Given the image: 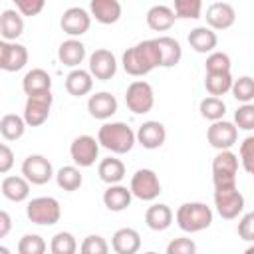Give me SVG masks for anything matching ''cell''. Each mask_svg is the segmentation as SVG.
<instances>
[{
    "instance_id": "cell-23",
    "label": "cell",
    "mask_w": 254,
    "mask_h": 254,
    "mask_svg": "<svg viewBox=\"0 0 254 254\" xmlns=\"http://www.w3.org/2000/svg\"><path fill=\"white\" fill-rule=\"evenodd\" d=\"M189 44L196 54H212L218 44V36L206 26H196L189 34Z\"/></svg>"
},
{
    "instance_id": "cell-18",
    "label": "cell",
    "mask_w": 254,
    "mask_h": 254,
    "mask_svg": "<svg viewBox=\"0 0 254 254\" xmlns=\"http://www.w3.org/2000/svg\"><path fill=\"white\" fill-rule=\"evenodd\" d=\"M111 248L115 254H137L141 248V234L135 228H119L111 236Z\"/></svg>"
},
{
    "instance_id": "cell-5",
    "label": "cell",
    "mask_w": 254,
    "mask_h": 254,
    "mask_svg": "<svg viewBox=\"0 0 254 254\" xmlns=\"http://www.w3.org/2000/svg\"><path fill=\"white\" fill-rule=\"evenodd\" d=\"M26 216L30 222L40 226H52L62 216V206L54 196H36L26 206Z\"/></svg>"
},
{
    "instance_id": "cell-27",
    "label": "cell",
    "mask_w": 254,
    "mask_h": 254,
    "mask_svg": "<svg viewBox=\"0 0 254 254\" xmlns=\"http://www.w3.org/2000/svg\"><path fill=\"white\" fill-rule=\"evenodd\" d=\"M147 26L155 32H167L173 28L175 24V14L171 10V6H165V4H155L147 10Z\"/></svg>"
},
{
    "instance_id": "cell-34",
    "label": "cell",
    "mask_w": 254,
    "mask_h": 254,
    "mask_svg": "<svg viewBox=\"0 0 254 254\" xmlns=\"http://www.w3.org/2000/svg\"><path fill=\"white\" fill-rule=\"evenodd\" d=\"M204 87L208 95L220 97L230 91L232 87V75L230 73H206L204 75Z\"/></svg>"
},
{
    "instance_id": "cell-22",
    "label": "cell",
    "mask_w": 254,
    "mask_h": 254,
    "mask_svg": "<svg viewBox=\"0 0 254 254\" xmlns=\"http://www.w3.org/2000/svg\"><path fill=\"white\" fill-rule=\"evenodd\" d=\"M145 224L155 230V232H163L173 224V210L169 204L165 202H155L145 210Z\"/></svg>"
},
{
    "instance_id": "cell-45",
    "label": "cell",
    "mask_w": 254,
    "mask_h": 254,
    "mask_svg": "<svg viewBox=\"0 0 254 254\" xmlns=\"http://www.w3.org/2000/svg\"><path fill=\"white\" fill-rule=\"evenodd\" d=\"M14 6L20 16H38L44 10L46 2L44 0H14Z\"/></svg>"
},
{
    "instance_id": "cell-35",
    "label": "cell",
    "mask_w": 254,
    "mask_h": 254,
    "mask_svg": "<svg viewBox=\"0 0 254 254\" xmlns=\"http://www.w3.org/2000/svg\"><path fill=\"white\" fill-rule=\"evenodd\" d=\"M173 14L175 18L181 20H198L202 14V2L200 0H175L173 4Z\"/></svg>"
},
{
    "instance_id": "cell-30",
    "label": "cell",
    "mask_w": 254,
    "mask_h": 254,
    "mask_svg": "<svg viewBox=\"0 0 254 254\" xmlns=\"http://www.w3.org/2000/svg\"><path fill=\"white\" fill-rule=\"evenodd\" d=\"M97 175L107 185H119L125 177V165L117 157H105L97 165Z\"/></svg>"
},
{
    "instance_id": "cell-8",
    "label": "cell",
    "mask_w": 254,
    "mask_h": 254,
    "mask_svg": "<svg viewBox=\"0 0 254 254\" xmlns=\"http://www.w3.org/2000/svg\"><path fill=\"white\" fill-rule=\"evenodd\" d=\"M129 190L139 200H155L161 194V181L153 169H137L131 177Z\"/></svg>"
},
{
    "instance_id": "cell-28",
    "label": "cell",
    "mask_w": 254,
    "mask_h": 254,
    "mask_svg": "<svg viewBox=\"0 0 254 254\" xmlns=\"http://www.w3.org/2000/svg\"><path fill=\"white\" fill-rule=\"evenodd\" d=\"M0 192L12 200V202H24L28 196H30V183L24 179V177H18V175H10L2 181L0 185Z\"/></svg>"
},
{
    "instance_id": "cell-33",
    "label": "cell",
    "mask_w": 254,
    "mask_h": 254,
    "mask_svg": "<svg viewBox=\"0 0 254 254\" xmlns=\"http://www.w3.org/2000/svg\"><path fill=\"white\" fill-rule=\"evenodd\" d=\"M198 111H200V117L206 119V121H220L224 119V113H226V103L222 101V97H212V95H206L200 99L198 103Z\"/></svg>"
},
{
    "instance_id": "cell-10",
    "label": "cell",
    "mask_w": 254,
    "mask_h": 254,
    "mask_svg": "<svg viewBox=\"0 0 254 254\" xmlns=\"http://www.w3.org/2000/svg\"><path fill=\"white\" fill-rule=\"evenodd\" d=\"M69 157L73 161V165L79 169H87L91 165H95V161L99 159V143L95 137L91 135H77L71 145H69Z\"/></svg>"
},
{
    "instance_id": "cell-43",
    "label": "cell",
    "mask_w": 254,
    "mask_h": 254,
    "mask_svg": "<svg viewBox=\"0 0 254 254\" xmlns=\"http://www.w3.org/2000/svg\"><path fill=\"white\" fill-rule=\"evenodd\" d=\"M238 163L242 165V169L250 175L254 171V137L248 135L242 143H240V149H238Z\"/></svg>"
},
{
    "instance_id": "cell-48",
    "label": "cell",
    "mask_w": 254,
    "mask_h": 254,
    "mask_svg": "<svg viewBox=\"0 0 254 254\" xmlns=\"http://www.w3.org/2000/svg\"><path fill=\"white\" fill-rule=\"evenodd\" d=\"M12 230V218L6 210H0V238H6Z\"/></svg>"
},
{
    "instance_id": "cell-50",
    "label": "cell",
    "mask_w": 254,
    "mask_h": 254,
    "mask_svg": "<svg viewBox=\"0 0 254 254\" xmlns=\"http://www.w3.org/2000/svg\"><path fill=\"white\" fill-rule=\"evenodd\" d=\"M0 254H10V250H8L6 246H2V244H0Z\"/></svg>"
},
{
    "instance_id": "cell-51",
    "label": "cell",
    "mask_w": 254,
    "mask_h": 254,
    "mask_svg": "<svg viewBox=\"0 0 254 254\" xmlns=\"http://www.w3.org/2000/svg\"><path fill=\"white\" fill-rule=\"evenodd\" d=\"M244 254H254V246H248V248L244 250Z\"/></svg>"
},
{
    "instance_id": "cell-52",
    "label": "cell",
    "mask_w": 254,
    "mask_h": 254,
    "mask_svg": "<svg viewBox=\"0 0 254 254\" xmlns=\"http://www.w3.org/2000/svg\"><path fill=\"white\" fill-rule=\"evenodd\" d=\"M143 254H159V252H153V250H149V252H143Z\"/></svg>"
},
{
    "instance_id": "cell-1",
    "label": "cell",
    "mask_w": 254,
    "mask_h": 254,
    "mask_svg": "<svg viewBox=\"0 0 254 254\" xmlns=\"http://www.w3.org/2000/svg\"><path fill=\"white\" fill-rule=\"evenodd\" d=\"M123 69L133 77H143L155 67H161V54L157 40H143L123 52L121 58Z\"/></svg>"
},
{
    "instance_id": "cell-17",
    "label": "cell",
    "mask_w": 254,
    "mask_h": 254,
    "mask_svg": "<svg viewBox=\"0 0 254 254\" xmlns=\"http://www.w3.org/2000/svg\"><path fill=\"white\" fill-rule=\"evenodd\" d=\"M117 97L111 93V91H97L93 95H89L87 99V111L93 119H99V121H107L111 115L117 113Z\"/></svg>"
},
{
    "instance_id": "cell-20",
    "label": "cell",
    "mask_w": 254,
    "mask_h": 254,
    "mask_svg": "<svg viewBox=\"0 0 254 254\" xmlns=\"http://www.w3.org/2000/svg\"><path fill=\"white\" fill-rule=\"evenodd\" d=\"M24 34V18L16 8H6L0 14V36L4 42H16Z\"/></svg>"
},
{
    "instance_id": "cell-12",
    "label": "cell",
    "mask_w": 254,
    "mask_h": 254,
    "mask_svg": "<svg viewBox=\"0 0 254 254\" xmlns=\"http://www.w3.org/2000/svg\"><path fill=\"white\" fill-rule=\"evenodd\" d=\"M206 141L216 151H230L232 145L238 141V129L234 127L232 121H226V119L214 121L206 129Z\"/></svg>"
},
{
    "instance_id": "cell-6",
    "label": "cell",
    "mask_w": 254,
    "mask_h": 254,
    "mask_svg": "<svg viewBox=\"0 0 254 254\" xmlns=\"http://www.w3.org/2000/svg\"><path fill=\"white\" fill-rule=\"evenodd\" d=\"M125 103H127V109L133 111L135 115L149 113L155 105V91H153L151 83L143 81V79L131 81L125 91Z\"/></svg>"
},
{
    "instance_id": "cell-4",
    "label": "cell",
    "mask_w": 254,
    "mask_h": 254,
    "mask_svg": "<svg viewBox=\"0 0 254 254\" xmlns=\"http://www.w3.org/2000/svg\"><path fill=\"white\" fill-rule=\"evenodd\" d=\"M238 157L232 151H218L212 159V185L214 190L218 189H230L236 187V175H238Z\"/></svg>"
},
{
    "instance_id": "cell-40",
    "label": "cell",
    "mask_w": 254,
    "mask_h": 254,
    "mask_svg": "<svg viewBox=\"0 0 254 254\" xmlns=\"http://www.w3.org/2000/svg\"><path fill=\"white\" fill-rule=\"evenodd\" d=\"M230 56L224 52H212L204 62L206 73H230Z\"/></svg>"
},
{
    "instance_id": "cell-3",
    "label": "cell",
    "mask_w": 254,
    "mask_h": 254,
    "mask_svg": "<svg viewBox=\"0 0 254 254\" xmlns=\"http://www.w3.org/2000/svg\"><path fill=\"white\" fill-rule=\"evenodd\" d=\"M175 220L183 232H202L212 224V208L204 202H183L175 212Z\"/></svg>"
},
{
    "instance_id": "cell-16",
    "label": "cell",
    "mask_w": 254,
    "mask_h": 254,
    "mask_svg": "<svg viewBox=\"0 0 254 254\" xmlns=\"http://www.w3.org/2000/svg\"><path fill=\"white\" fill-rule=\"evenodd\" d=\"M206 28L214 30H228L236 22V10L228 2H212L206 8Z\"/></svg>"
},
{
    "instance_id": "cell-44",
    "label": "cell",
    "mask_w": 254,
    "mask_h": 254,
    "mask_svg": "<svg viewBox=\"0 0 254 254\" xmlns=\"http://www.w3.org/2000/svg\"><path fill=\"white\" fill-rule=\"evenodd\" d=\"M165 254H196V242L192 238H189V236L173 238L167 244Z\"/></svg>"
},
{
    "instance_id": "cell-7",
    "label": "cell",
    "mask_w": 254,
    "mask_h": 254,
    "mask_svg": "<svg viewBox=\"0 0 254 254\" xmlns=\"http://www.w3.org/2000/svg\"><path fill=\"white\" fill-rule=\"evenodd\" d=\"M52 103H54L52 91L28 95L26 105H24V115H22L26 127H40V125H44L48 121V117H50Z\"/></svg>"
},
{
    "instance_id": "cell-25",
    "label": "cell",
    "mask_w": 254,
    "mask_h": 254,
    "mask_svg": "<svg viewBox=\"0 0 254 254\" xmlns=\"http://www.w3.org/2000/svg\"><path fill=\"white\" fill-rule=\"evenodd\" d=\"M133 200V194L127 187L123 185H109L105 190H103V204L107 210L111 212H121L125 210Z\"/></svg>"
},
{
    "instance_id": "cell-15",
    "label": "cell",
    "mask_w": 254,
    "mask_h": 254,
    "mask_svg": "<svg viewBox=\"0 0 254 254\" xmlns=\"http://www.w3.org/2000/svg\"><path fill=\"white\" fill-rule=\"evenodd\" d=\"M165 139H167V129L161 121H153V119L145 121L135 131V143H139L143 149H149V151L163 147Z\"/></svg>"
},
{
    "instance_id": "cell-41",
    "label": "cell",
    "mask_w": 254,
    "mask_h": 254,
    "mask_svg": "<svg viewBox=\"0 0 254 254\" xmlns=\"http://www.w3.org/2000/svg\"><path fill=\"white\" fill-rule=\"evenodd\" d=\"M79 254H109V244L99 234H89L79 244Z\"/></svg>"
},
{
    "instance_id": "cell-21",
    "label": "cell",
    "mask_w": 254,
    "mask_h": 254,
    "mask_svg": "<svg viewBox=\"0 0 254 254\" xmlns=\"http://www.w3.org/2000/svg\"><path fill=\"white\" fill-rule=\"evenodd\" d=\"M58 60L64 65L71 67V69L79 67V64L85 60V46H83V42H79L77 38H69V40L62 42L60 48H58Z\"/></svg>"
},
{
    "instance_id": "cell-26",
    "label": "cell",
    "mask_w": 254,
    "mask_h": 254,
    "mask_svg": "<svg viewBox=\"0 0 254 254\" xmlns=\"http://www.w3.org/2000/svg\"><path fill=\"white\" fill-rule=\"evenodd\" d=\"M93 89V77L89 75L87 69L75 67L65 75V91L73 97H81L87 95Z\"/></svg>"
},
{
    "instance_id": "cell-49",
    "label": "cell",
    "mask_w": 254,
    "mask_h": 254,
    "mask_svg": "<svg viewBox=\"0 0 254 254\" xmlns=\"http://www.w3.org/2000/svg\"><path fill=\"white\" fill-rule=\"evenodd\" d=\"M8 50H10V42H4V40H0V69H2V71H4V65H6Z\"/></svg>"
},
{
    "instance_id": "cell-13",
    "label": "cell",
    "mask_w": 254,
    "mask_h": 254,
    "mask_svg": "<svg viewBox=\"0 0 254 254\" xmlns=\"http://www.w3.org/2000/svg\"><path fill=\"white\" fill-rule=\"evenodd\" d=\"M87 71L93 79L107 81L117 73V60L109 50L99 48L89 56V69Z\"/></svg>"
},
{
    "instance_id": "cell-14",
    "label": "cell",
    "mask_w": 254,
    "mask_h": 254,
    "mask_svg": "<svg viewBox=\"0 0 254 254\" xmlns=\"http://www.w3.org/2000/svg\"><path fill=\"white\" fill-rule=\"evenodd\" d=\"M60 26L62 30L71 36V38H77V36H83L89 26H91V16L85 8L81 6H71L67 8L64 14H62V20H60Z\"/></svg>"
},
{
    "instance_id": "cell-31",
    "label": "cell",
    "mask_w": 254,
    "mask_h": 254,
    "mask_svg": "<svg viewBox=\"0 0 254 254\" xmlns=\"http://www.w3.org/2000/svg\"><path fill=\"white\" fill-rule=\"evenodd\" d=\"M54 177H56L58 187L64 189V190H67V192L77 190V189L81 187V183H83V175H81V171H79L75 165H65V167H62Z\"/></svg>"
},
{
    "instance_id": "cell-9",
    "label": "cell",
    "mask_w": 254,
    "mask_h": 254,
    "mask_svg": "<svg viewBox=\"0 0 254 254\" xmlns=\"http://www.w3.org/2000/svg\"><path fill=\"white\" fill-rule=\"evenodd\" d=\"M214 206L224 220H234L244 212L246 200H244V194L238 190V187L218 189L214 190Z\"/></svg>"
},
{
    "instance_id": "cell-42",
    "label": "cell",
    "mask_w": 254,
    "mask_h": 254,
    "mask_svg": "<svg viewBox=\"0 0 254 254\" xmlns=\"http://www.w3.org/2000/svg\"><path fill=\"white\" fill-rule=\"evenodd\" d=\"M234 127L242 131H252L254 129V105L244 103L234 111Z\"/></svg>"
},
{
    "instance_id": "cell-37",
    "label": "cell",
    "mask_w": 254,
    "mask_h": 254,
    "mask_svg": "<svg viewBox=\"0 0 254 254\" xmlns=\"http://www.w3.org/2000/svg\"><path fill=\"white\" fill-rule=\"evenodd\" d=\"M26 64H28V50H26V46H22L18 42H10V50H8L4 71H10V73L12 71H20Z\"/></svg>"
},
{
    "instance_id": "cell-24",
    "label": "cell",
    "mask_w": 254,
    "mask_h": 254,
    "mask_svg": "<svg viewBox=\"0 0 254 254\" xmlns=\"http://www.w3.org/2000/svg\"><path fill=\"white\" fill-rule=\"evenodd\" d=\"M22 89H24L26 95H36V93L52 91V75L46 69H42V67H34V69H30L24 75Z\"/></svg>"
},
{
    "instance_id": "cell-19",
    "label": "cell",
    "mask_w": 254,
    "mask_h": 254,
    "mask_svg": "<svg viewBox=\"0 0 254 254\" xmlns=\"http://www.w3.org/2000/svg\"><path fill=\"white\" fill-rule=\"evenodd\" d=\"M89 16L95 18L99 24H115L121 18V4L117 0H91L89 2Z\"/></svg>"
},
{
    "instance_id": "cell-47",
    "label": "cell",
    "mask_w": 254,
    "mask_h": 254,
    "mask_svg": "<svg viewBox=\"0 0 254 254\" xmlns=\"http://www.w3.org/2000/svg\"><path fill=\"white\" fill-rule=\"evenodd\" d=\"M12 167H14V151L6 143H0V175L10 173Z\"/></svg>"
},
{
    "instance_id": "cell-46",
    "label": "cell",
    "mask_w": 254,
    "mask_h": 254,
    "mask_svg": "<svg viewBox=\"0 0 254 254\" xmlns=\"http://www.w3.org/2000/svg\"><path fill=\"white\" fill-rule=\"evenodd\" d=\"M238 236L246 242L254 240V212H246L238 220Z\"/></svg>"
},
{
    "instance_id": "cell-38",
    "label": "cell",
    "mask_w": 254,
    "mask_h": 254,
    "mask_svg": "<svg viewBox=\"0 0 254 254\" xmlns=\"http://www.w3.org/2000/svg\"><path fill=\"white\" fill-rule=\"evenodd\" d=\"M230 93L236 101H240L242 105L244 103H250L254 99V79L250 75H242L238 79H232V87H230Z\"/></svg>"
},
{
    "instance_id": "cell-2",
    "label": "cell",
    "mask_w": 254,
    "mask_h": 254,
    "mask_svg": "<svg viewBox=\"0 0 254 254\" xmlns=\"http://www.w3.org/2000/svg\"><path fill=\"white\" fill-rule=\"evenodd\" d=\"M97 143H99V147H103L115 155H125L135 145V131L123 121L103 123L97 131Z\"/></svg>"
},
{
    "instance_id": "cell-39",
    "label": "cell",
    "mask_w": 254,
    "mask_h": 254,
    "mask_svg": "<svg viewBox=\"0 0 254 254\" xmlns=\"http://www.w3.org/2000/svg\"><path fill=\"white\" fill-rule=\"evenodd\" d=\"M46 240L40 234H24L18 240V254H46Z\"/></svg>"
},
{
    "instance_id": "cell-32",
    "label": "cell",
    "mask_w": 254,
    "mask_h": 254,
    "mask_svg": "<svg viewBox=\"0 0 254 254\" xmlns=\"http://www.w3.org/2000/svg\"><path fill=\"white\" fill-rule=\"evenodd\" d=\"M24 131H26V123H24L22 115L6 113V115L0 119V135H2L6 141H18V139H22Z\"/></svg>"
},
{
    "instance_id": "cell-29",
    "label": "cell",
    "mask_w": 254,
    "mask_h": 254,
    "mask_svg": "<svg viewBox=\"0 0 254 254\" xmlns=\"http://www.w3.org/2000/svg\"><path fill=\"white\" fill-rule=\"evenodd\" d=\"M155 40H157L159 54H161V67H175L183 58L181 44L171 36H161V38H155Z\"/></svg>"
},
{
    "instance_id": "cell-36",
    "label": "cell",
    "mask_w": 254,
    "mask_h": 254,
    "mask_svg": "<svg viewBox=\"0 0 254 254\" xmlns=\"http://www.w3.org/2000/svg\"><path fill=\"white\" fill-rule=\"evenodd\" d=\"M50 252L52 254H75L77 252V240L71 232H58L50 240Z\"/></svg>"
},
{
    "instance_id": "cell-11",
    "label": "cell",
    "mask_w": 254,
    "mask_h": 254,
    "mask_svg": "<svg viewBox=\"0 0 254 254\" xmlns=\"http://www.w3.org/2000/svg\"><path fill=\"white\" fill-rule=\"evenodd\" d=\"M54 175L56 173H54L52 163L48 161V157H44L40 153L28 155L22 163V177L30 185H46V183L52 181Z\"/></svg>"
}]
</instances>
